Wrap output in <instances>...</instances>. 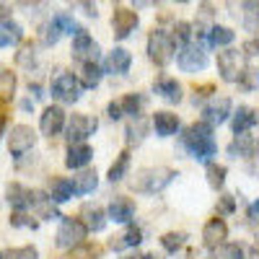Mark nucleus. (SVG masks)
Listing matches in <instances>:
<instances>
[{
    "instance_id": "nucleus-1",
    "label": "nucleus",
    "mask_w": 259,
    "mask_h": 259,
    "mask_svg": "<svg viewBox=\"0 0 259 259\" xmlns=\"http://www.w3.org/2000/svg\"><path fill=\"white\" fill-rule=\"evenodd\" d=\"M182 145L189 150L192 158L197 161H210L215 153H218V145L212 140V127L207 122H194L189 124L184 133H182Z\"/></svg>"
},
{
    "instance_id": "nucleus-2",
    "label": "nucleus",
    "mask_w": 259,
    "mask_h": 259,
    "mask_svg": "<svg viewBox=\"0 0 259 259\" xmlns=\"http://www.w3.org/2000/svg\"><path fill=\"white\" fill-rule=\"evenodd\" d=\"M174 179H177L174 168H168V166H150V168L138 171V177L133 179V189L143 192V194H156V192H163Z\"/></svg>"
},
{
    "instance_id": "nucleus-3",
    "label": "nucleus",
    "mask_w": 259,
    "mask_h": 259,
    "mask_svg": "<svg viewBox=\"0 0 259 259\" xmlns=\"http://www.w3.org/2000/svg\"><path fill=\"white\" fill-rule=\"evenodd\" d=\"M148 57L153 60L156 65H168L171 60L177 57V41H174V36H171L168 31H163V29H153L150 31V36H148Z\"/></svg>"
},
{
    "instance_id": "nucleus-4",
    "label": "nucleus",
    "mask_w": 259,
    "mask_h": 259,
    "mask_svg": "<svg viewBox=\"0 0 259 259\" xmlns=\"http://www.w3.org/2000/svg\"><path fill=\"white\" fill-rule=\"evenodd\" d=\"M80 94H83V85H80V80H78L73 73H60V75H55V80H52V96H55L57 101H62V104H75V101L80 99Z\"/></svg>"
},
{
    "instance_id": "nucleus-5",
    "label": "nucleus",
    "mask_w": 259,
    "mask_h": 259,
    "mask_svg": "<svg viewBox=\"0 0 259 259\" xmlns=\"http://www.w3.org/2000/svg\"><path fill=\"white\" fill-rule=\"evenodd\" d=\"M177 62H179V68L184 73H200L207 68V52L200 47V45H194V41H189V45H182L179 55H177Z\"/></svg>"
},
{
    "instance_id": "nucleus-6",
    "label": "nucleus",
    "mask_w": 259,
    "mask_h": 259,
    "mask_svg": "<svg viewBox=\"0 0 259 259\" xmlns=\"http://www.w3.org/2000/svg\"><path fill=\"white\" fill-rule=\"evenodd\" d=\"M85 233L89 231L80 223V218H62L60 228H57V246L60 249H73V246L83 244Z\"/></svg>"
},
{
    "instance_id": "nucleus-7",
    "label": "nucleus",
    "mask_w": 259,
    "mask_h": 259,
    "mask_svg": "<svg viewBox=\"0 0 259 259\" xmlns=\"http://www.w3.org/2000/svg\"><path fill=\"white\" fill-rule=\"evenodd\" d=\"M101 57V47H99V41H94V36L89 31H78L73 36V60H78L80 65L85 62H99Z\"/></svg>"
},
{
    "instance_id": "nucleus-8",
    "label": "nucleus",
    "mask_w": 259,
    "mask_h": 259,
    "mask_svg": "<svg viewBox=\"0 0 259 259\" xmlns=\"http://www.w3.org/2000/svg\"><path fill=\"white\" fill-rule=\"evenodd\" d=\"M34 145H36V133H34L29 124H16V127H11V135H8L11 156H16V158L26 156Z\"/></svg>"
},
{
    "instance_id": "nucleus-9",
    "label": "nucleus",
    "mask_w": 259,
    "mask_h": 259,
    "mask_svg": "<svg viewBox=\"0 0 259 259\" xmlns=\"http://www.w3.org/2000/svg\"><path fill=\"white\" fill-rule=\"evenodd\" d=\"M241 70H244V55L239 50L226 47L223 52H218V73L226 83H236Z\"/></svg>"
},
{
    "instance_id": "nucleus-10",
    "label": "nucleus",
    "mask_w": 259,
    "mask_h": 259,
    "mask_svg": "<svg viewBox=\"0 0 259 259\" xmlns=\"http://www.w3.org/2000/svg\"><path fill=\"white\" fill-rule=\"evenodd\" d=\"M96 127H99V122L94 117H89V114H73L70 122H68V140H70V145L89 140L96 133Z\"/></svg>"
},
{
    "instance_id": "nucleus-11",
    "label": "nucleus",
    "mask_w": 259,
    "mask_h": 259,
    "mask_svg": "<svg viewBox=\"0 0 259 259\" xmlns=\"http://www.w3.org/2000/svg\"><path fill=\"white\" fill-rule=\"evenodd\" d=\"M228 239V226L223 218H210L202 228V244L207 251H215V249H221Z\"/></svg>"
},
{
    "instance_id": "nucleus-12",
    "label": "nucleus",
    "mask_w": 259,
    "mask_h": 259,
    "mask_svg": "<svg viewBox=\"0 0 259 259\" xmlns=\"http://www.w3.org/2000/svg\"><path fill=\"white\" fill-rule=\"evenodd\" d=\"M231 99L228 96H212L207 104H205V109H202V114H205V122L212 127V124H223L228 117H231Z\"/></svg>"
},
{
    "instance_id": "nucleus-13",
    "label": "nucleus",
    "mask_w": 259,
    "mask_h": 259,
    "mask_svg": "<svg viewBox=\"0 0 259 259\" xmlns=\"http://www.w3.org/2000/svg\"><path fill=\"white\" fill-rule=\"evenodd\" d=\"M140 24L138 18V11H130V8H117L114 16H112V29H114V36L117 39H127Z\"/></svg>"
},
{
    "instance_id": "nucleus-14",
    "label": "nucleus",
    "mask_w": 259,
    "mask_h": 259,
    "mask_svg": "<svg viewBox=\"0 0 259 259\" xmlns=\"http://www.w3.org/2000/svg\"><path fill=\"white\" fill-rule=\"evenodd\" d=\"M62 127H65V109H62V106H47V109L41 112V117H39L41 135L55 138V135L62 133Z\"/></svg>"
},
{
    "instance_id": "nucleus-15",
    "label": "nucleus",
    "mask_w": 259,
    "mask_h": 259,
    "mask_svg": "<svg viewBox=\"0 0 259 259\" xmlns=\"http://www.w3.org/2000/svg\"><path fill=\"white\" fill-rule=\"evenodd\" d=\"M130 65H133V55H130L124 47H114L109 55H106V60H104V73L124 75L130 70Z\"/></svg>"
},
{
    "instance_id": "nucleus-16",
    "label": "nucleus",
    "mask_w": 259,
    "mask_h": 259,
    "mask_svg": "<svg viewBox=\"0 0 259 259\" xmlns=\"http://www.w3.org/2000/svg\"><path fill=\"white\" fill-rule=\"evenodd\" d=\"M29 210H34L41 221H52V218H60L57 215V207L52 202V197L47 192H36L31 189V200H29Z\"/></svg>"
},
{
    "instance_id": "nucleus-17",
    "label": "nucleus",
    "mask_w": 259,
    "mask_h": 259,
    "mask_svg": "<svg viewBox=\"0 0 259 259\" xmlns=\"http://www.w3.org/2000/svg\"><path fill=\"white\" fill-rule=\"evenodd\" d=\"M140 241H143V231L138 226H127L122 233H117V236H112V239H109V249L112 251L135 249V246H140Z\"/></svg>"
},
{
    "instance_id": "nucleus-18",
    "label": "nucleus",
    "mask_w": 259,
    "mask_h": 259,
    "mask_svg": "<svg viewBox=\"0 0 259 259\" xmlns=\"http://www.w3.org/2000/svg\"><path fill=\"white\" fill-rule=\"evenodd\" d=\"M109 218L114 221V223H130L135 218V202L130 200V197H114L112 202H109Z\"/></svg>"
},
{
    "instance_id": "nucleus-19",
    "label": "nucleus",
    "mask_w": 259,
    "mask_h": 259,
    "mask_svg": "<svg viewBox=\"0 0 259 259\" xmlns=\"http://www.w3.org/2000/svg\"><path fill=\"white\" fill-rule=\"evenodd\" d=\"M94 158V150L91 145H85V143H75L68 148V156H65V166L68 168H85L91 163Z\"/></svg>"
},
{
    "instance_id": "nucleus-20",
    "label": "nucleus",
    "mask_w": 259,
    "mask_h": 259,
    "mask_svg": "<svg viewBox=\"0 0 259 259\" xmlns=\"http://www.w3.org/2000/svg\"><path fill=\"white\" fill-rule=\"evenodd\" d=\"M153 127H156L158 138H171V135L179 133L182 122H179L177 114H171V112H156L153 114Z\"/></svg>"
},
{
    "instance_id": "nucleus-21",
    "label": "nucleus",
    "mask_w": 259,
    "mask_h": 259,
    "mask_svg": "<svg viewBox=\"0 0 259 259\" xmlns=\"http://www.w3.org/2000/svg\"><path fill=\"white\" fill-rule=\"evenodd\" d=\"M156 94L161 96V99H166L168 104H179L182 101V85H179V80L177 78H171V75H161L158 80H156Z\"/></svg>"
},
{
    "instance_id": "nucleus-22",
    "label": "nucleus",
    "mask_w": 259,
    "mask_h": 259,
    "mask_svg": "<svg viewBox=\"0 0 259 259\" xmlns=\"http://www.w3.org/2000/svg\"><path fill=\"white\" fill-rule=\"evenodd\" d=\"M80 223L85 226V231L99 233V231H104V226H106V212H104L99 205H83V210H80Z\"/></svg>"
},
{
    "instance_id": "nucleus-23",
    "label": "nucleus",
    "mask_w": 259,
    "mask_h": 259,
    "mask_svg": "<svg viewBox=\"0 0 259 259\" xmlns=\"http://www.w3.org/2000/svg\"><path fill=\"white\" fill-rule=\"evenodd\" d=\"M256 148H259L256 138L244 133V135H236V140L228 145V156H233V158H251V156H256Z\"/></svg>"
},
{
    "instance_id": "nucleus-24",
    "label": "nucleus",
    "mask_w": 259,
    "mask_h": 259,
    "mask_svg": "<svg viewBox=\"0 0 259 259\" xmlns=\"http://www.w3.org/2000/svg\"><path fill=\"white\" fill-rule=\"evenodd\" d=\"M73 194H75V189H73V182H70V179L57 177V179H52V182H50V197H52V202H55V205L73 200Z\"/></svg>"
},
{
    "instance_id": "nucleus-25",
    "label": "nucleus",
    "mask_w": 259,
    "mask_h": 259,
    "mask_svg": "<svg viewBox=\"0 0 259 259\" xmlns=\"http://www.w3.org/2000/svg\"><path fill=\"white\" fill-rule=\"evenodd\" d=\"M6 194H8V202L13 205V210H29V200H31V189L29 187L13 182V184H8Z\"/></svg>"
},
{
    "instance_id": "nucleus-26",
    "label": "nucleus",
    "mask_w": 259,
    "mask_h": 259,
    "mask_svg": "<svg viewBox=\"0 0 259 259\" xmlns=\"http://www.w3.org/2000/svg\"><path fill=\"white\" fill-rule=\"evenodd\" d=\"M99 187V174L91 168H83L78 177H73V189L75 194H91Z\"/></svg>"
},
{
    "instance_id": "nucleus-27",
    "label": "nucleus",
    "mask_w": 259,
    "mask_h": 259,
    "mask_svg": "<svg viewBox=\"0 0 259 259\" xmlns=\"http://www.w3.org/2000/svg\"><path fill=\"white\" fill-rule=\"evenodd\" d=\"M254 117H256V112L251 109V106H239V112L233 114V133L236 135L249 133V130L254 127Z\"/></svg>"
},
{
    "instance_id": "nucleus-28",
    "label": "nucleus",
    "mask_w": 259,
    "mask_h": 259,
    "mask_svg": "<svg viewBox=\"0 0 259 259\" xmlns=\"http://www.w3.org/2000/svg\"><path fill=\"white\" fill-rule=\"evenodd\" d=\"M101 75H104V70L99 68V62H85L83 68H80V85L83 89H96V85L101 83Z\"/></svg>"
},
{
    "instance_id": "nucleus-29",
    "label": "nucleus",
    "mask_w": 259,
    "mask_h": 259,
    "mask_svg": "<svg viewBox=\"0 0 259 259\" xmlns=\"http://www.w3.org/2000/svg\"><path fill=\"white\" fill-rule=\"evenodd\" d=\"M194 34L197 36H207V31L212 29V3L210 0H205L202 3V8H200V16H197V21H194Z\"/></svg>"
},
{
    "instance_id": "nucleus-30",
    "label": "nucleus",
    "mask_w": 259,
    "mask_h": 259,
    "mask_svg": "<svg viewBox=\"0 0 259 259\" xmlns=\"http://www.w3.org/2000/svg\"><path fill=\"white\" fill-rule=\"evenodd\" d=\"M233 39H236V34H233V29H228V26L212 24V29L207 31V41H210L212 47H228Z\"/></svg>"
},
{
    "instance_id": "nucleus-31",
    "label": "nucleus",
    "mask_w": 259,
    "mask_h": 259,
    "mask_svg": "<svg viewBox=\"0 0 259 259\" xmlns=\"http://www.w3.org/2000/svg\"><path fill=\"white\" fill-rule=\"evenodd\" d=\"M205 174H207V184H210L212 189H223V184H226V174H228V168H226L223 163H215V161H207V166H205Z\"/></svg>"
},
{
    "instance_id": "nucleus-32",
    "label": "nucleus",
    "mask_w": 259,
    "mask_h": 259,
    "mask_svg": "<svg viewBox=\"0 0 259 259\" xmlns=\"http://www.w3.org/2000/svg\"><path fill=\"white\" fill-rule=\"evenodd\" d=\"M241 18L246 31H259V0H246L241 8Z\"/></svg>"
},
{
    "instance_id": "nucleus-33",
    "label": "nucleus",
    "mask_w": 259,
    "mask_h": 259,
    "mask_svg": "<svg viewBox=\"0 0 259 259\" xmlns=\"http://www.w3.org/2000/svg\"><path fill=\"white\" fill-rule=\"evenodd\" d=\"M236 83H239L241 91H256L259 89V68L246 65V68L239 73V78H236Z\"/></svg>"
},
{
    "instance_id": "nucleus-34",
    "label": "nucleus",
    "mask_w": 259,
    "mask_h": 259,
    "mask_svg": "<svg viewBox=\"0 0 259 259\" xmlns=\"http://www.w3.org/2000/svg\"><path fill=\"white\" fill-rule=\"evenodd\" d=\"M21 36H24V31H21V26L16 24V21H8V24L0 26V47H11V45H18Z\"/></svg>"
},
{
    "instance_id": "nucleus-35",
    "label": "nucleus",
    "mask_w": 259,
    "mask_h": 259,
    "mask_svg": "<svg viewBox=\"0 0 259 259\" xmlns=\"http://www.w3.org/2000/svg\"><path fill=\"white\" fill-rule=\"evenodd\" d=\"M60 36H62V29L57 24V18L47 21V24L41 26V31H39V39H41V45H45V47H55L60 41Z\"/></svg>"
},
{
    "instance_id": "nucleus-36",
    "label": "nucleus",
    "mask_w": 259,
    "mask_h": 259,
    "mask_svg": "<svg viewBox=\"0 0 259 259\" xmlns=\"http://www.w3.org/2000/svg\"><path fill=\"white\" fill-rule=\"evenodd\" d=\"M127 168H130V150H122V153L117 156V161L109 166V182H122L127 177Z\"/></svg>"
},
{
    "instance_id": "nucleus-37",
    "label": "nucleus",
    "mask_w": 259,
    "mask_h": 259,
    "mask_svg": "<svg viewBox=\"0 0 259 259\" xmlns=\"http://www.w3.org/2000/svg\"><path fill=\"white\" fill-rule=\"evenodd\" d=\"M143 104H145V99L140 96V94H127L122 101H119V106H122V114H130V117H140V112H143Z\"/></svg>"
},
{
    "instance_id": "nucleus-38",
    "label": "nucleus",
    "mask_w": 259,
    "mask_h": 259,
    "mask_svg": "<svg viewBox=\"0 0 259 259\" xmlns=\"http://www.w3.org/2000/svg\"><path fill=\"white\" fill-rule=\"evenodd\" d=\"M13 91H16V75L11 70H3L0 73V104H11Z\"/></svg>"
},
{
    "instance_id": "nucleus-39",
    "label": "nucleus",
    "mask_w": 259,
    "mask_h": 259,
    "mask_svg": "<svg viewBox=\"0 0 259 259\" xmlns=\"http://www.w3.org/2000/svg\"><path fill=\"white\" fill-rule=\"evenodd\" d=\"M145 133H148V124L140 117H135V122H130L127 127V145H140L145 140Z\"/></svg>"
},
{
    "instance_id": "nucleus-40",
    "label": "nucleus",
    "mask_w": 259,
    "mask_h": 259,
    "mask_svg": "<svg viewBox=\"0 0 259 259\" xmlns=\"http://www.w3.org/2000/svg\"><path fill=\"white\" fill-rule=\"evenodd\" d=\"M184 239H187V236H184L182 231H168V233L161 236V246H163L168 254H177V251L184 246Z\"/></svg>"
},
{
    "instance_id": "nucleus-41",
    "label": "nucleus",
    "mask_w": 259,
    "mask_h": 259,
    "mask_svg": "<svg viewBox=\"0 0 259 259\" xmlns=\"http://www.w3.org/2000/svg\"><path fill=\"white\" fill-rule=\"evenodd\" d=\"M36 256H39L36 246H16L0 251V259H36Z\"/></svg>"
},
{
    "instance_id": "nucleus-42",
    "label": "nucleus",
    "mask_w": 259,
    "mask_h": 259,
    "mask_svg": "<svg viewBox=\"0 0 259 259\" xmlns=\"http://www.w3.org/2000/svg\"><path fill=\"white\" fill-rule=\"evenodd\" d=\"M65 259H99V249L91 244H78L65 254Z\"/></svg>"
},
{
    "instance_id": "nucleus-43",
    "label": "nucleus",
    "mask_w": 259,
    "mask_h": 259,
    "mask_svg": "<svg viewBox=\"0 0 259 259\" xmlns=\"http://www.w3.org/2000/svg\"><path fill=\"white\" fill-rule=\"evenodd\" d=\"M192 24H187V21H177V26H174V41H179V45H189L192 41Z\"/></svg>"
},
{
    "instance_id": "nucleus-44",
    "label": "nucleus",
    "mask_w": 259,
    "mask_h": 259,
    "mask_svg": "<svg viewBox=\"0 0 259 259\" xmlns=\"http://www.w3.org/2000/svg\"><path fill=\"white\" fill-rule=\"evenodd\" d=\"M11 226H16V228H36V221L31 218L26 210H16L11 215Z\"/></svg>"
},
{
    "instance_id": "nucleus-45",
    "label": "nucleus",
    "mask_w": 259,
    "mask_h": 259,
    "mask_svg": "<svg viewBox=\"0 0 259 259\" xmlns=\"http://www.w3.org/2000/svg\"><path fill=\"white\" fill-rule=\"evenodd\" d=\"M57 18V24H60V29H62V34H78V31H83L75 21H73V16H68V13H60V16H55Z\"/></svg>"
},
{
    "instance_id": "nucleus-46",
    "label": "nucleus",
    "mask_w": 259,
    "mask_h": 259,
    "mask_svg": "<svg viewBox=\"0 0 259 259\" xmlns=\"http://www.w3.org/2000/svg\"><path fill=\"white\" fill-rule=\"evenodd\" d=\"M223 259H246V249L241 246V244H223V254H221Z\"/></svg>"
},
{
    "instance_id": "nucleus-47",
    "label": "nucleus",
    "mask_w": 259,
    "mask_h": 259,
    "mask_svg": "<svg viewBox=\"0 0 259 259\" xmlns=\"http://www.w3.org/2000/svg\"><path fill=\"white\" fill-rule=\"evenodd\" d=\"M18 65H24V68H31L34 65V45H24L21 47V52L16 55Z\"/></svg>"
},
{
    "instance_id": "nucleus-48",
    "label": "nucleus",
    "mask_w": 259,
    "mask_h": 259,
    "mask_svg": "<svg viewBox=\"0 0 259 259\" xmlns=\"http://www.w3.org/2000/svg\"><path fill=\"white\" fill-rule=\"evenodd\" d=\"M73 3L85 13V16H91V18H96L99 16V11H96V3H94V0H73Z\"/></svg>"
},
{
    "instance_id": "nucleus-49",
    "label": "nucleus",
    "mask_w": 259,
    "mask_h": 259,
    "mask_svg": "<svg viewBox=\"0 0 259 259\" xmlns=\"http://www.w3.org/2000/svg\"><path fill=\"white\" fill-rule=\"evenodd\" d=\"M218 210H221V212H233V210H236V200H233V194H221V200H218Z\"/></svg>"
},
{
    "instance_id": "nucleus-50",
    "label": "nucleus",
    "mask_w": 259,
    "mask_h": 259,
    "mask_svg": "<svg viewBox=\"0 0 259 259\" xmlns=\"http://www.w3.org/2000/svg\"><path fill=\"white\" fill-rule=\"evenodd\" d=\"M241 55H246V57H256V55H259V39H246V41H244V47H241Z\"/></svg>"
},
{
    "instance_id": "nucleus-51",
    "label": "nucleus",
    "mask_w": 259,
    "mask_h": 259,
    "mask_svg": "<svg viewBox=\"0 0 259 259\" xmlns=\"http://www.w3.org/2000/svg\"><path fill=\"white\" fill-rule=\"evenodd\" d=\"M106 114H109V119H122L124 114H122V106H119V101H112L109 106H106Z\"/></svg>"
},
{
    "instance_id": "nucleus-52",
    "label": "nucleus",
    "mask_w": 259,
    "mask_h": 259,
    "mask_svg": "<svg viewBox=\"0 0 259 259\" xmlns=\"http://www.w3.org/2000/svg\"><path fill=\"white\" fill-rule=\"evenodd\" d=\"M11 6L6 3V0H0V26H3V24H8V21H11Z\"/></svg>"
},
{
    "instance_id": "nucleus-53",
    "label": "nucleus",
    "mask_w": 259,
    "mask_h": 259,
    "mask_svg": "<svg viewBox=\"0 0 259 259\" xmlns=\"http://www.w3.org/2000/svg\"><path fill=\"white\" fill-rule=\"evenodd\" d=\"M215 89H212V85L207 83V85H200V89H194V101H197V99H205V96H210Z\"/></svg>"
},
{
    "instance_id": "nucleus-54",
    "label": "nucleus",
    "mask_w": 259,
    "mask_h": 259,
    "mask_svg": "<svg viewBox=\"0 0 259 259\" xmlns=\"http://www.w3.org/2000/svg\"><path fill=\"white\" fill-rule=\"evenodd\" d=\"M246 215H249V221H251V223H259V200L249 205V212H246Z\"/></svg>"
},
{
    "instance_id": "nucleus-55",
    "label": "nucleus",
    "mask_w": 259,
    "mask_h": 259,
    "mask_svg": "<svg viewBox=\"0 0 259 259\" xmlns=\"http://www.w3.org/2000/svg\"><path fill=\"white\" fill-rule=\"evenodd\" d=\"M140 259H161V256H153V254H145V256H140Z\"/></svg>"
},
{
    "instance_id": "nucleus-56",
    "label": "nucleus",
    "mask_w": 259,
    "mask_h": 259,
    "mask_svg": "<svg viewBox=\"0 0 259 259\" xmlns=\"http://www.w3.org/2000/svg\"><path fill=\"white\" fill-rule=\"evenodd\" d=\"M124 259H140V256H124Z\"/></svg>"
},
{
    "instance_id": "nucleus-57",
    "label": "nucleus",
    "mask_w": 259,
    "mask_h": 259,
    "mask_svg": "<svg viewBox=\"0 0 259 259\" xmlns=\"http://www.w3.org/2000/svg\"><path fill=\"white\" fill-rule=\"evenodd\" d=\"M177 3H187V0H177Z\"/></svg>"
}]
</instances>
